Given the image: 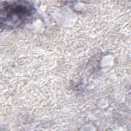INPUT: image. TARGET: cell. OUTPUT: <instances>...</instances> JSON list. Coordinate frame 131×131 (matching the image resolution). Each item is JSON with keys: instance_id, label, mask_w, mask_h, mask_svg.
Listing matches in <instances>:
<instances>
[{"instance_id": "6da1fadb", "label": "cell", "mask_w": 131, "mask_h": 131, "mask_svg": "<svg viewBox=\"0 0 131 131\" xmlns=\"http://www.w3.org/2000/svg\"><path fill=\"white\" fill-rule=\"evenodd\" d=\"M34 8L23 2L5 4L1 8V21L5 27L13 28L25 24L32 16Z\"/></svg>"}]
</instances>
